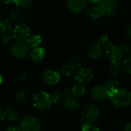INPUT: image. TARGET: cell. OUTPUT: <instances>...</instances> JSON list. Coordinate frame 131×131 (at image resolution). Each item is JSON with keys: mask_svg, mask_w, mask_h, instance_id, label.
<instances>
[{"mask_svg": "<svg viewBox=\"0 0 131 131\" xmlns=\"http://www.w3.org/2000/svg\"><path fill=\"white\" fill-rule=\"evenodd\" d=\"M2 81H3V78H2V74H0V84L2 83Z\"/></svg>", "mask_w": 131, "mask_h": 131, "instance_id": "f35d334b", "label": "cell"}, {"mask_svg": "<svg viewBox=\"0 0 131 131\" xmlns=\"http://www.w3.org/2000/svg\"><path fill=\"white\" fill-rule=\"evenodd\" d=\"M32 104L34 107L39 111H45L51 107L53 102L49 94L45 91H40L33 95Z\"/></svg>", "mask_w": 131, "mask_h": 131, "instance_id": "7a4b0ae2", "label": "cell"}, {"mask_svg": "<svg viewBox=\"0 0 131 131\" xmlns=\"http://www.w3.org/2000/svg\"><path fill=\"white\" fill-rule=\"evenodd\" d=\"M12 28L11 21L5 18H0V33L11 31Z\"/></svg>", "mask_w": 131, "mask_h": 131, "instance_id": "7402d4cb", "label": "cell"}, {"mask_svg": "<svg viewBox=\"0 0 131 131\" xmlns=\"http://www.w3.org/2000/svg\"><path fill=\"white\" fill-rule=\"evenodd\" d=\"M63 106L68 111H76L80 107V103L76 97L72 94H68L64 98Z\"/></svg>", "mask_w": 131, "mask_h": 131, "instance_id": "8fae6325", "label": "cell"}, {"mask_svg": "<svg viewBox=\"0 0 131 131\" xmlns=\"http://www.w3.org/2000/svg\"><path fill=\"white\" fill-rule=\"evenodd\" d=\"M41 42V38L39 35H30L28 38L26 40V44L29 48H34L36 47H38L39 45Z\"/></svg>", "mask_w": 131, "mask_h": 131, "instance_id": "44dd1931", "label": "cell"}, {"mask_svg": "<svg viewBox=\"0 0 131 131\" xmlns=\"http://www.w3.org/2000/svg\"><path fill=\"white\" fill-rule=\"evenodd\" d=\"M0 105H1V98H0Z\"/></svg>", "mask_w": 131, "mask_h": 131, "instance_id": "ab89813d", "label": "cell"}, {"mask_svg": "<svg viewBox=\"0 0 131 131\" xmlns=\"http://www.w3.org/2000/svg\"><path fill=\"white\" fill-rule=\"evenodd\" d=\"M63 95H64V91H61L59 89H56V90L52 91V93L50 94V97H51V99L52 102L56 103V102L60 101V99L62 97Z\"/></svg>", "mask_w": 131, "mask_h": 131, "instance_id": "484cf974", "label": "cell"}, {"mask_svg": "<svg viewBox=\"0 0 131 131\" xmlns=\"http://www.w3.org/2000/svg\"><path fill=\"white\" fill-rule=\"evenodd\" d=\"M6 115L8 118V120L10 121H16L18 118V111H16V109L13 107H9L7 109L6 111Z\"/></svg>", "mask_w": 131, "mask_h": 131, "instance_id": "d4e9b609", "label": "cell"}, {"mask_svg": "<svg viewBox=\"0 0 131 131\" xmlns=\"http://www.w3.org/2000/svg\"><path fill=\"white\" fill-rule=\"evenodd\" d=\"M124 131H131V122L127 124L124 127Z\"/></svg>", "mask_w": 131, "mask_h": 131, "instance_id": "d590c367", "label": "cell"}, {"mask_svg": "<svg viewBox=\"0 0 131 131\" xmlns=\"http://www.w3.org/2000/svg\"><path fill=\"white\" fill-rule=\"evenodd\" d=\"M101 111L94 104H89L86 106L81 112V121L84 123L93 124L100 117Z\"/></svg>", "mask_w": 131, "mask_h": 131, "instance_id": "3957f363", "label": "cell"}, {"mask_svg": "<svg viewBox=\"0 0 131 131\" xmlns=\"http://www.w3.org/2000/svg\"><path fill=\"white\" fill-rule=\"evenodd\" d=\"M15 100L18 105H19V106L24 105L26 103V100H27L25 92L22 90L18 91L15 95Z\"/></svg>", "mask_w": 131, "mask_h": 131, "instance_id": "cb8c5ba5", "label": "cell"}, {"mask_svg": "<svg viewBox=\"0 0 131 131\" xmlns=\"http://www.w3.org/2000/svg\"><path fill=\"white\" fill-rule=\"evenodd\" d=\"M42 80L46 84L49 86H54L60 81L61 74L55 70L48 69L44 71L42 74Z\"/></svg>", "mask_w": 131, "mask_h": 131, "instance_id": "30bf717a", "label": "cell"}, {"mask_svg": "<svg viewBox=\"0 0 131 131\" xmlns=\"http://www.w3.org/2000/svg\"><path fill=\"white\" fill-rule=\"evenodd\" d=\"M117 108H124L131 104V92L125 88H119L108 97Z\"/></svg>", "mask_w": 131, "mask_h": 131, "instance_id": "6da1fadb", "label": "cell"}, {"mask_svg": "<svg viewBox=\"0 0 131 131\" xmlns=\"http://www.w3.org/2000/svg\"><path fill=\"white\" fill-rule=\"evenodd\" d=\"M121 50H122L123 54H124V53L127 54V53H129V52L131 50L130 47L128 45H123L121 47Z\"/></svg>", "mask_w": 131, "mask_h": 131, "instance_id": "4dcf8cb0", "label": "cell"}, {"mask_svg": "<svg viewBox=\"0 0 131 131\" xmlns=\"http://www.w3.org/2000/svg\"><path fill=\"white\" fill-rule=\"evenodd\" d=\"M88 0H67V5L73 13H80L86 7Z\"/></svg>", "mask_w": 131, "mask_h": 131, "instance_id": "5bb4252c", "label": "cell"}, {"mask_svg": "<svg viewBox=\"0 0 131 131\" xmlns=\"http://www.w3.org/2000/svg\"><path fill=\"white\" fill-rule=\"evenodd\" d=\"M20 131H40L39 121L33 116H26L21 119L19 124Z\"/></svg>", "mask_w": 131, "mask_h": 131, "instance_id": "5b68a950", "label": "cell"}, {"mask_svg": "<svg viewBox=\"0 0 131 131\" xmlns=\"http://www.w3.org/2000/svg\"><path fill=\"white\" fill-rule=\"evenodd\" d=\"M121 65L119 61L111 62L108 68V72L112 78L117 77L121 73Z\"/></svg>", "mask_w": 131, "mask_h": 131, "instance_id": "ffe728a7", "label": "cell"}, {"mask_svg": "<svg viewBox=\"0 0 131 131\" xmlns=\"http://www.w3.org/2000/svg\"><path fill=\"white\" fill-rule=\"evenodd\" d=\"M88 131H102L99 127H96V126H93L92 124L91 125V127H90V128H89V130Z\"/></svg>", "mask_w": 131, "mask_h": 131, "instance_id": "836d02e7", "label": "cell"}, {"mask_svg": "<svg viewBox=\"0 0 131 131\" xmlns=\"http://www.w3.org/2000/svg\"><path fill=\"white\" fill-rule=\"evenodd\" d=\"M127 35L130 38H131V23L127 27Z\"/></svg>", "mask_w": 131, "mask_h": 131, "instance_id": "e575fe53", "label": "cell"}, {"mask_svg": "<svg viewBox=\"0 0 131 131\" xmlns=\"http://www.w3.org/2000/svg\"><path fill=\"white\" fill-rule=\"evenodd\" d=\"M12 38L18 42H24L30 36V28L25 24L15 25L11 30Z\"/></svg>", "mask_w": 131, "mask_h": 131, "instance_id": "277c9868", "label": "cell"}, {"mask_svg": "<svg viewBox=\"0 0 131 131\" xmlns=\"http://www.w3.org/2000/svg\"><path fill=\"white\" fill-rule=\"evenodd\" d=\"M86 15L88 18L94 19V20L99 18L102 15L99 7H96V6L88 7L86 10Z\"/></svg>", "mask_w": 131, "mask_h": 131, "instance_id": "d6986e66", "label": "cell"}, {"mask_svg": "<svg viewBox=\"0 0 131 131\" xmlns=\"http://www.w3.org/2000/svg\"><path fill=\"white\" fill-rule=\"evenodd\" d=\"M124 71L131 74V58H127L124 62Z\"/></svg>", "mask_w": 131, "mask_h": 131, "instance_id": "f546056e", "label": "cell"}, {"mask_svg": "<svg viewBox=\"0 0 131 131\" xmlns=\"http://www.w3.org/2000/svg\"><path fill=\"white\" fill-rule=\"evenodd\" d=\"M98 7L104 15H111L115 13L118 8L117 0H102Z\"/></svg>", "mask_w": 131, "mask_h": 131, "instance_id": "ba28073f", "label": "cell"}, {"mask_svg": "<svg viewBox=\"0 0 131 131\" xmlns=\"http://www.w3.org/2000/svg\"><path fill=\"white\" fill-rule=\"evenodd\" d=\"M45 54V50L42 47H36L31 50L30 57L31 58L36 62H39L43 60Z\"/></svg>", "mask_w": 131, "mask_h": 131, "instance_id": "2e32d148", "label": "cell"}, {"mask_svg": "<svg viewBox=\"0 0 131 131\" xmlns=\"http://www.w3.org/2000/svg\"><path fill=\"white\" fill-rule=\"evenodd\" d=\"M91 97L95 101H104L107 97H108V92L105 87V85L98 84L94 86L91 91Z\"/></svg>", "mask_w": 131, "mask_h": 131, "instance_id": "4fadbf2b", "label": "cell"}, {"mask_svg": "<svg viewBox=\"0 0 131 131\" xmlns=\"http://www.w3.org/2000/svg\"><path fill=\"white\" fill-rule=\"evenodd\" d=\"M98 42H99L103 47H105V48L111 43L110 38H109V37H108L107 35H103V36H101V37L100 38Z\"/></svg>", "mask_w": 131, "mask_h": 131, "instance_id": "f1b7e54d", "label": "cell"}, {"mask_svg": "<svg viewBox=\"0 0 131 131\" xmlns=\"http://www.w3.org/2000/svg\"><path fill=\"white\" fill-rule=\"evenodd\" d=\"M6 116H7V115H6V113H5L4 111H2V110L0 109V121H3V120L5 118Z\"/></svg>", "mask_w": 131, "mask_h": 131, "instance_id": "d6a6232c", "label": "cell"}, {"mask_svg": "<svg viewBox=\"0 0 131 131\" xmlns=\"http://www.w3.org/2000/svg\"><path fill=\"white\" fill-rule=\"evenodd\" d=\"M104 53V47L99 42H94L88 48V55L92 60L101 58Z\"/></svg>", "mask_w": 131, "mask_h": 131, "instance_id": "7c38bea8", "label": "cell"}, {"mask_svg": "<svg viewBox=\"0 0 131 131\" xmlns=\"http://www.w3.org/2000/svg\"><path fill=\"white\" fill-rule=\"evenodd\" d=\"M30 48L25 42L15 41L10 47V53L15 58L21 59L25 58L29 53Z\"/></svg>", "mask_w": 131, "mask_h": 131, "instance_id": "8992f818", "label": "cell"}, {"mask_svg": "<svg viewBox=\"0 0 131 131\" xmlns=\"http://www.w3.org/2000/svg\"><path fill=\"white\" fill-rule=\"evenodd\" d=\"M12 2L17 6L23 8H27L30 7L33 3V0H12Z\"/></svg>", "mask_w": 131, "mask_h": 131, "instance_id": "4316f807", "label": "cell"}, {"mask_svg": "<svg viewBox=\"0 0 131 131\" xmlns=\"http://www.w3.org/2000/svg\"><path fill=\"white\" fill-rule=\"evenodd\" d=\"M130 53H131V50H130Z\"/></svg>", "mask_w": 131, "mask_h": 131, "instance_id": "b9f144b4", "label": "cell"}, {"mask_svg": "<svg viewBox=\"0 0 131 131\" xmlns=\"http://www.w3.org/2000/svg\"><path fill=\"white\" fill-rule=\"evenodd\" d=\"M6 131H20V129H19V127L11 126V127H8V129L6 130Z\"/></svg>", "mask_w": 131, "mask_h": 131, "instance_id": "1f68e13d", "label": "cell"}, {"mask_svg": "<svg viewBox=\"0 0 131 131\" xmlns=\"http://www.w3.org/2000/svg\"><path fill=\"white\" fill-rule=\"evenodd\" d=\"M107 90V92H108V97L112 94L113 93H114L116 91H117L119 89V85H120V83H119V81L117 78H111V79H109L106 84H104Z\"/></svg>", "mask_w": 131, "mask_h": 131, "instance_id": "ac0fdd59", "label": "cell"}, {"mask_svg": "<svg viewBox=\"0 0 131 131\" xmlns=\"http://www.w3.org/2000/svg\"><path fill=\"white\" fill-rule=\"evenodd\" d=\"M0 16H1V11H0Z\"/></svg>", "mask_w": 131, "mask_h": 131, "instance_id": "60d3db41", "label": "cell"}, {"mask_svg": "<svg viewBox=\"0 0 131 131\" xmlns=\"http://www.w3.org/2000/svg\"><path fill=\"white\" fill-rule=\"evenodd\" d=\"M9 17L11 20L14 22L18 23L23 19V13L19 9H12L9 13Z\"/></svg>", "mask_w": 131, "mask_h": 131, "instance_id": "603a6c76", "label": "cell"}, {"mask_svg": "<svg viewBox=\"0 0 131 131\" xmlns=\"http://www.w3.org/2000/svg\"><path fill=\"white\" fill-rule=\"evenodd\" d=\"M105 55L111 62L119 61L123 57V52L121 47L115 44L110 43L105 48Z\"/></svg>", "mask_w": 131, "mask_h": 131, "instance_id": "52a82bcc", "label": "cell"}, {"mask_svg": "<svg viewBox=\"0 0 131 131\" xmlns=\"http://www.w3.org/2000/svg\"><path fill=\"white\" fill-rule=\"evenodd\" d=\"M12 2V0H0V3L3 5H8Z\"/></svg>", "mask_w": 131, "mask_h": 131, "instance_id": "8d00e7d4", "label": "cell"}, {"mask_svg": "<svg viewBox=\"0 0 131 131\" xmlns=\"http://www.w3.org/2000/svg\"><path fill=\"white\" fill-rule=\"evenodd\" d=\"M80 68V64H74L72 61H68L65 63L62 68H61V73L65 77H71L73 75H75L78 70Z\"/></svg>", "mask_w": 131, "mask_h": 131, "instance_id": "9a60e30c", "label": "cell"}, {"mask_svg": "<svg viewBox=\"0 0 131 131\" xmlns=\"http://www.w3.org/2000/svg\"><path fill=\"white\" fill-rule=\"evenodd\" d=\"M71 94L77 98L84 97L88 94V90L83 84H77L71 88Z\"/></svg>", "mask_w": 131, "mask_h": 131, "instance_id": "e0dca14e", "label": "cell"}, {"mask_svg": "<svg viewBox=\"0 0 131 131\" xmlns=\"http://www.w3.org/2000/svg\"><path fill=\"white\" fill-rule=\"evenodd\" d=\"M12 39H13V38H12V35L11 31L2 33L0 35V41L4 44L8 43Z\"/></svg>", "mask_w": 131, "mask_h": 131, "instance_id": "83f0119b", "label": "cell"}, {"mask_svg": "<svg viewBox=\"0 0 131 131\" xmlns=\"http://www.w3.org/2000/svg\"><path fill=\"white\" fill-rule=\"evenodd\" d=\"M88 1H89V2H91V3L99 5V3H100L102 0H88Z\"/></svg>", "mask_w": 131, "mask_h": 131, "instance_id": "74e56055", "label": "cell"}, {"mask_svg": "<svg viewBox=\"0 0 131 131\" xmlns=\"http://www.w3.org/2000/svg\"><path fill=\"white\" fill-rule=\"evenodd\" d=\"M93 71L89 67H82L80 68L76 72L74 78L76 81L80 84H86L90 82L93 78Z\"/></svg>", "mask_w": 131, "mask_h": 131, "instance_id": "9c48e42d", "label": "cell"}]
</instances>
